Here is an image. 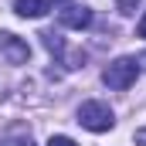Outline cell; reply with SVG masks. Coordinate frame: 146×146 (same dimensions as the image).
Here are the masks:
<instances>
[{
	"mask_svg": "<svg viewBox=\"0 0 146 146\" xmlns=\"http://www.w3.org/2000/svg\"><path fill=\"white\" fill-rule=\"evenodd\" d=\"M78 122L88 129V133H109L112 126H115V115L106 102H99V99H92V102H82V109H78Z\"/></svg>",
	"mask_w": 146,
	"mask_h": 146,
	"instance_id": "obj_1",
	"label": "cell"
},
{
	"mask_svg": "<svg viewBox=\"0 0 146 146\" xmlns=\"http://www.w3.org/2000/svg\"><path fill=\"white\" fill-rule=\"evenodd\" d=\"M136 75H139L136 58H115V61H109V68L102 72V82L109 85L112 92H126L136 82Z\"/></svg>",
	"mask_w": 146,
	"mask_h": 146,
	"instance_id": "obj_2",
	"label": "cell"
},
{
	"mask_svg": "<svg viewBox=\"0 0 146 146\" xmlns=\"http://www.w3.org/2000/svg\"><path fill=\"white\" fill-rule=\"evenodd\" d=\"M0 58H3L7 65H27L31 44H27L24 37L10 34V31H0Z\"/></svg>",
	"mask_w": 146,
	"mask_h": 146,
	"instance_id": "obj_3",
	"label": "cell"
},
{
	"mask_svg": "<svg viewBox=\"0 0 146 146\" xmlns=\"http://www.w3.org/2000/svg\"><path fill=\"white\" fill-rule=\"evenodd\" d=\"M58 21H61V27H72V31H85L88 24H92V10L85 7V3H68L61 14H58Z\"/></svg>",
	"mask_w": 146,
	"mask_h": 146,
	"instance_id": "obj_4",
	"label": "cell"
},
{
	"mask_svg": "<svg viewBox=\"0 0 146 146\" xmlns=\"http://www.w3.org/2000/svg\"><path fill=\"white\" fill-rule=\"evenodd\" d=\"M14 10H17V17L37 21V17H44V14L51 10V3H48V0H14Z\"/></svg>",
	"mask_w": 146,
	"mask_h": 146,
	"instance_id": "obj_5",
	"label": "cell"
},
{
	"mask_svg": "<svg viewBox=\"0 0 146 146\" xmlns=\"http://www.w3.org/2000/svg\"><path fill=\"white\" fill-rule=\"evenodd\" d=\"M41 41H44V48L51 51V54H58V58H65L68 51H65V41H61V34H54V31H41Z\"/></svg>",
	"mask_w": 146,
	"mask_h": 146,
	"instance_id": "obj_6",
	"label": "cell"
},
{
	"mask_svg": "<svg viewBox=\"0 0 146 146\" xmlns=\"http://www.w3.org/2000/svg\"><path fill=\"white\" fill-rule=\"evenodd\" d=\"M0 146H34V139H31L27 129H14V133H7L0 139Z\"/></svg>",
	"mask_w": 146,
	"mask_h": 146,
	"instance_id": "obj_7",
	"label": "cell"
},
{
	"mask_svg": "<svg viewBox=\"0 0 146 146\" xmlns=\"http://www.w3.org/2000/svg\"><path fill=\"white\" fill-rule=\"evenodd\" d=\"M139 3H143V0H115V10H119L122 17H133V14L139 10Z\"/></svg>",
	"mask_w": 146,
	"mask_h": 146,
	"instance_id": "obj_8",
	"label": "cell"
},
{
	"mask_svg": "<svg viewBox=\"0 0 146 146\" xmlns=\"http://www.w3.org/2000/svg\"><path fill=\"white\" fill-rule=\"evenodd\" d=\"M48 146H78L72 139V136H51V139H48Z\"/></svg>",
	"mask_w": 146,
	"mask_h": 146,
	"instance_id": "obj_9",
	"label": "cell"
},
{
	"mask_svg": "<svg viewBox=\"0 0 146 146\" xmlns=\"http://www.w3.org/2000/svg\"><path fill=\"white\" fill-rule=\"evenodd\" d=\"M48 3H51V7H54V10H65V7H68V3H75V0H48Z\"/></svg>",
	"mask_w": 146,
	"mask_h": 146,
	"instance_id": "obj_10",
	"label": "cell"
},
{
	"mask_svg": "<svg viewBox=\"0 0 146 146\" xmlns=\"http://www.w3.org/2000/svg\"><path fill=\"white\" fill-rule=\"evenodd\" d=\"M136 34H139V37H146V14L139 17V24H136Z\"/></svg>",
	"mask_w": 146,
	"mask_h": 146,
	"instance_id": "obj_11",
	"label": "cell"
},
{
	"mask_svg": "<svg viewBox=\"0 0 146 146\" xmlns=\"http://www.w3.org/2000/svg\"><path fill=\"white\" fill-rule=\"evenodd\" d=\"M136 143L146 146V126H143V129H136Z\"/></svg>",
	"mask_w": 146,
	"mask_h": 146,
	"instance_id": "obj_12",
	"label": "cell"
},
{
	"mask_svg": "<svg viewBox=\"0 0 146 146\" xmlns=\"http://www.w3.org/2000/svg\"><path fill=\"white\" fill-rule=\"evenodd\" d=\"M136 65H143V68H146V54H143V58H139V61H136Z\"/></svg>",
	"mask_w": 146,
	"mask_h": 146,
	"instance_id": "obj_13",
	"label": "cell"
}]
</instances>
